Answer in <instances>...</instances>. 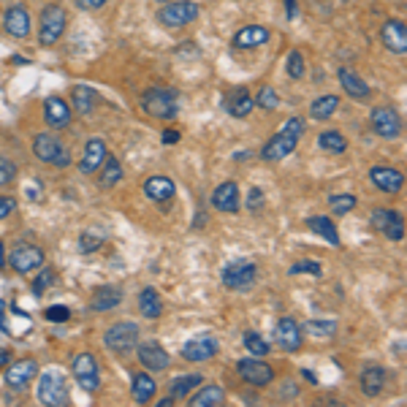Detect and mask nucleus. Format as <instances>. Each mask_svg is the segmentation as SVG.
Segmentation results:
<instances>
[{"label":"nucleus","instance_id":"obj_1","mask_svg":"<svg viewBox=\"0 0 407 407\" xmlns=\"http://www.w3.org/2000/svg\"><path fill=\"white\" fill-rule=\"evenodd\" d=\"M141 109L152 120H174L180 112V95L168 87H150L141 95Z\"/></svg>","mask_w":407,"mask_h":407},{"label":"nucleus","instance_id":"obj_2","mask_svg":"<svg viewBox=\"0 0 407 407\" xmlns=\"http://www.w3.org/2000/svg\"><path fill=\"white\" fill-rule=\"evenodd\" d=\"M38 402L49 407H65L71 402V391H68V383L65 375L58 369H46L41 380H38Z\"/></svg>","mask_w":407,"mask_h":407},{"label":"nucleus","instance_id":"obj_3","mask_svg":"<svg viewBox=\"0 0 407 407\" xmlns=\"http://www.w3.org/2000/svg\"><path fill=\"white\" fill-rule=\"evenodd\" d=\"M33 152H36V158L44 161V163H52V166H58V168L71 166V155L65 152L60 139L52 134L36 136V139H33Z\"/></svg>","mask_w":407,"mask_h":407},{"label":"nucleus","instance_id":"obj_4","mask_svg":"<svg viewBox=\"0 0 407 407\" xmlns=\"http://www.w3.org/2000/svg\"><path fill=\"white\" fill-rule=\"evenodd\" d=\"M201 14V6L193 0H177V3H168L158 11V22L163 28H185L190 22H196Z\"/></svg>","mask_w":407,"mask_h":407},{"label":"nucleus","instance_id":"obj_5","mask_svg":"<svg viewBox=\"0 0 407 407\" xmlns=\"http://www.w3.org/2000/svg\"><path fill=\"white\" fill-rule=\"evenodd\" d=\"M104 345L112 350V353H131L136 345H139V326L136 323H114L112 329H106L104 334Z\"/></svg>","mask_w":407,"mask_h":407},{"label":"nucleus","instance_id":"obj_6","mask_svg":"<svg viewBox=\"0 0 407 407\" xmlns=\"http://www.w3.org/2000/svg\"><path fill=\"white\" fill-rule=\"evenodd\" d=\"M258 277V266L256 264H250V261H231L223 266L220 271V280H223V286L231 288V291H244V288H250L256 283Z\"/></svg>","mask_w":407,"mask_h":407},{"label":"nucleus","instance_id":"obj_7","mask_svg":"<svg viewBox=\"0 0 407 407\" xmlns=\"http://www.w3.org/2000/svg\"><path fill=\"white\" fill-rule=\"evenodd\" d=\"M74 380L85 389V391H98L101 389V369H98V359L92 353H79L74 359Z\"/></svg>","mask_w":407,"mask_h":407},{"label":"nucleus","instance_id":"obj_8","mask_svg":"<svg viewBox=\"0 0 407 407\" xmlns=\"http://www.w3.org/2000/svg\"><path fill=\"white\" fill-rule=\"evenodd\" d=\"M63 33H65V11L58 3H52V6H46L44 14H41V44H58Z\"/></svg>","mask_w":407,"mask_h":407},{"label":"nucleus","instance_id":"obj_9","mask_svg":"<svg viewBox=\"0 0 407 407\" xmlns=\"http://www.w3.org/2000/svg\"><path fill=\"white\" fill-rule=\"evenodd\" d=\"M372 226H375V231H380L383 237H389L391 242H399L405 237V220H402V215H396V212L389 210V207L372 210Z\"/></svg>","mask_w":407,"mask_h":407},{"label":"nucleus","instance_id":"obj_10","mask_svg":"<svg viewBox=\"0 0 407 407\" xmlns=\"http://www.w3.org/2000/svg\"><path fill=\"white\" fill-rule=\"evenodd\" d=\"M9 264L19 274H31L33 269H38L44 264V250L36 247V244H16L14 250L9 253Z\"/></svg>","mask_w":407,"mask_h":407},{"label":"nucleus","instance_id":"obj_11","mask_svg":"<svg viewBox=\"0 0 407 407\" xmlns=\"http://www.w3.org/2000/svg\"><path fill=\"white\" fill-rule=\"evenodd\" d=\"M369 125L383 139H396V136L402 134V117L394 112L391 106H377L375 112L369 114Z\"/></svg>","mask_w":407,"mask_h":407},{"label":"nucleus","instance_id":"obj_12","mask_svg":"<svg viewBox=\"0 0 407 407\" xmlns=\"http://www.w3.org/2000/svg\"><path fill=\"white\" fill-rule=\"evenodd\" d=\"M217 340L210 337V334H204V337H193V340H188L185 345H182V359H188V362H210L212 356H217Z\"/></svg>","mask_w":407,"mask_h":407},{"label":"nucleus","instance_id":"obj_13","mask_svg":"<svg viewBox=\"0 0 407 407\" xmlns=\"http://www.w3.org/2000/svg\"><path fill=\"white\" fill-rule=\"evenodd\" d=\"M237 372L244 377V383H253L258 389L269 386L271 380H274V369L266 362H256V359H242L237 364Z\"/></svg>","mask_w":407,"mask_h":407},{"label":"nucleus","instance_id":"obj_14","mask_svg":"<svg viewBox=\"0 0 407 407\" xmlns=\"http://www.w3.org/2000/svg\"><path fill=\"white\" fill-rule=\"evenodd\" d=\"M296 141H299V136L288 134V131H280L277 136H271L269 141L264 144V150H261V158L264 161H283V158H288L291 152L296 150Z\"/></svg>","mask_w":407,"mask_h":407},{"label":"nucleus","instance_id":"obj_15","mask_svg":"<svg viewBox=\"0 0 407 407\" xmlns=\"http://www.w3.org/2000/svg\"><path fill=\"white\" fill-rule=\"evenodd\" d=\"M36 375H38V364L33 359H22V362H14L6 369V386L14 389V391H22V389H28V383Z\"/></svg>","mask_w":407,"mask_h":407},{"label":"nucleus","instance_id":"obj_16","mask_svg":"<svg viewBox=\"0 0 407 407\" xmlns=\"http://www.w3.org/2000/svg\"><path fill=\"white\" fill-rule=\"evenodd\" d=\"M380 38H383L386 49L394 52V55H405L407 52V28L402 19H389L380 31Z\"/></svg>","mask_w":407,"mask_h":407},{"label":"nucleus","instance_id":"obj_17","mask_svg":"<svg viewBox=\"0 0 407 407\" xmlns=\"http://www.w3.org/2000/svg\"><path fill=\"white\" fill-rule=\"evenodd\" d=\"M274 340H277V345L288 350V353H293V350H299L302 347V329H299V323L293 320V318H280V323H277V329H274Z\"/></svg>","mask_w":407,"mask_h":407},{"label":"nucleus","instance_id":"obj_18","mask_svg":"<svg viewBox=\"0 0 407 407\" xmlns=\"http://www.w3.org/2000/svg\"><path fill=\"white\" fill-rule=\"evenodd\" d=\"M3 25H6V33L14 36V38H28L31 36V14L25 6H11L6 9L3 14Z\"/></svg>","mask_w":407,"mask_h":407},{"label":"nucleus","instance_id":"obj_19","mask_svg":"<svg viewBox=\"0 0 407 407\" xmlns=\"http://www.w3.org/2000/svg\"><path fill=\"white\" fill-rule=\"evenodd\" d=\"M212 207L220 212H228V215L239 212V188H237V182L217 185L215 193H212Z\"/></svg>","mask_w":407,"mask_h":407},{"label":"nucleus","instance_id":"obj_20","mask_svg":"<svg viewBox=\"0 0 407 407\" xmlns=\"http://www.w3.org/2000/svg\"><path fill=\"white\" fill-rule=\"evenodd\" d=\"M369 180L375 182V188H380L383 193H399L405 185V174L389 166H375L369 171Z\"/></svg>","mask_w":407,"mask_h":407},{"label":"nucleus","instance_id":"obj_21","mask_svg":"<svg viewBox=\"0 0 407 407\" xmlns=\"http://www.w3.org/2000/svg\"><path fill=\"white\" fill-rule=\"evenodd\" d=\"M139 362L144 364L147 369H152V372H163V369H168L171 359H168V353L158 342H141L139 345Z\"/></svg>","mask_w":407,"mask_h":407},{"label":"nucleus","instance_id":"obj_22","mask_svg":"<svg viewBox=\"0 0 407 407\" xmlns=\"http://www.w3.org/2000/svg\"><path fill=\"white\" fill-rule=\"evenodd\" d=\"M223 106H226V112L231 117H247L253 109H256V101H253V95L247 92V87H237V90H231L223 98Z\"/></svg>","mask_w":407,"mask_h":407},{"label":"nucleus","instance_id":"obj_23","mask_svg":"<svg viewBox=\"0 0 407 407\" xmlns=\"http://www.w3.org/2000/svg\"><path fill=\"white\" fill-rule=\"evenodd\" d=\"M44 120L49 122V128L60 131V128H65V125L71 122V106L65 104L63 98H58V95L46 98L44 101Z\"/></svg>","mask_w":407,"mask_h":407},{"label":"nucleus","instance_id":"obj_24","mask_svg":"<svg viewBox=\"0 0 407 407\" xmlns=\"http://www.w3.org/2000/svg\"><path fill=\"white\" fill-rule=\"evenodd\" d=\"M106 161V141L104 139H90L87 141V147H85V155H82V163H79V168H82V174H92V171H98L101 168V163Z\"/></svg>","mask_w":407,"mask_h":407},{"label":"nucleus","instance_id":"obj_25","mask_svg":"<svg viewBox=\"0 0 407 407\" xmlns=\"http://www.w3.org/2000/svg\"><path fill=\"white\" fill-rule=\"evenodd\" d=\"M174 193H177V185L168 177H150L144 182V196L155 201V204H163L168 198H174Z\"/></svg>","mask_w":407,"mask_h":407},{"label":"nucleus","instance_id":"obj_26","mask_svg":"<svg viewBox=\"0 0 407 407\" xmlns=\"http://www.w3.org/2000/svg\"><path fill=\"white\" fill-rule=\"evenodd\" d=\"M271 33L266 28H261V25H247V28H242L237 31L234 36V46L237 49H256V46H264L269 41Z\"/></svg>","mask_w":407,"mask_h":407},{"label":"nucleus","instance_id":"obj_27","mask_svg":"<svg viewBox=\"0 0 407 407\" xmlns=\"http://www.w3.org/2000/svg\"><path fill=\"white\" fill-rule=\"evenodd\" d=\"M340 85H342V90L353 98V101H364V98H369V85L364 82L362 76L356 74V71H350V68H340Z\"/></svg>","mask_w":407,"mask_h":407},{"label":"nucleus","instance_id":"obj_28","mask_svg":"<svg viewBox=\"0 0 407 407\" xmlns=\"http://www.w3.org/2000/svg\"><path fill=\"white\" fill-rule=\"evenodd\" d=\"M122 302V291L114 286H101L90 299V310L95 313H106V310H114Z\"/></svg>","mask_w":407,"mask_h":407},{"label":"nucleus","instance_id":"obj_29","mask_svg":"<svg viewBox=\"0 0 407 407\" xmlns=\"http://www.w3.org/2000/svg\"><path fill=\"white\" fill-rule=\"evenodd\" d=\"M386 369L383 367H367L362 372V377H359V383H362V391L364 396H377V394L383 391V386H386Z\"/></svg>","mask_w":407,"mask_h":407},{"label":"nucleus","instance_id":"obj_30","mask_svg":"<svg viewBox=\"0 0 407 407\" xmlns=\"http://www.w3.org/2000/svg\"><path fill=\"white\" fill-rule=\"evenodd\" d=\"M71 101H74V109L79 114H90L95 104H98V92L87 87V85H76L71 90Z\"/></svg>","mask_w":407,"mask_h":407},{"label":"nucleus","instance_id":"obj_31","mask_svg":"<svg viewBox=\"0 0 407 407\" xmlns=\"http://www.w3.org/2000/svg\"><path fill=\"white\" fill-rule=\"evenodd\" d=\"M139 310L141 315L150 318V320H158L161 313H163V304H161V293L155 288H144L141 296H139Z\"/></svg>","mask_w":407,"mask_h":407},{"label":"nucleus","instance_id":"obj_32","mask_svg":"<svg viewBox=\"0 0 407 407\" xmlns=\"http://www.w3.org/2000/svg\"><path fill=\"white\" fill-rule=\"evenodd\" d=\"M307 228L310 231H315L318 237H323V239L329 242V244H340V234H337V226H334L329 217H323V215H315V217H307Z\"/></svg>","mask_w":407,"mask_h":407},{"label":"nucleus","instance_id":"obj_33","mask_svg":"<svg viewBox=\"0 0 407 407\" xmlns=\"http://www.w3.org/2000/svg\"><path fill=\"white\" fill-rule=\"evenodd\" d=\"M223 402H226V391H223L220 386H215V383H212V386H204V389L190 399L193 407H217V405H223Z\"/></svg>","mask_w":407,"mask_h":407},{"label":"nucleus","instance_id":"obj_34","mask_svg":"<svg viewBox=\"0 0 407 407\" xmlns=\"http://www.w3.org/2000/svg\"><path fill=\"white\" fill-rule=\"evenodd\" d=\"M98 171H101V177H98V185H101L104 190L114 188V185L122 180V166H120V161H117V158H106Z\"/></svg>","mask_w":407,"mask_h":407},{"label":"nucleus","instance_id":"obj_35","mask_svg":"<svg viewBox=\"0 0 407 407\" xmlns=\"http://www.w3.org/2000/svg\"><path fill=\"white\" fill-rule=\"evenodd\" d=\"M337 109H340V98L337 95H320L310 106V117L313 120H329Z\"/></svg>","mask_w":407,"mask_h":407},{"label":"nucleus","instance_id":"obj_36","mask_svg":"<svg viewBox=\"0 0 407 407\" xmlns=\"http://www.w3.org/2000/svg\"><path fill=\"white\" fill-rule=\"evenodd\" d=\"M131 391H134V399L139 405H147L155 396V380L147 372H139V375H134V389Z\"/></svg>","mask_w":407,"mask_h":407},{"label":"nucleus","instance_id":"obj_37","mask_svg":"<svg viewBox=\"0 0 407 407\" xmlns=\"http://www.w3.org/2000/svg\"><path fill=\"white\" fill-rule=\"evenodd\" d=\"M304 334H310V337H315V340H329L334 332H337V323H334L332 318H315V320H307L304 326H299Z\"/></svg>","mask_w":407,"mask_h":407},{"label":"nucleus","instance_id":"obj_38","mask_svg":"<svg viewBox=\"0 0 407 407\" xmlns=\"http://www.w3.org/2000/svg\"><path fill=\"white\" fill-rule=\"evenodd\" d=\"M318 144L323 152H334V155H342L347 150V139L340 131H323L318 136Z\"/></svg>","mask_w":407,"mask_h":407},{"label":"nucleus","instance_id":"obj_39","mask_svg":"<svg viewBox=\"0 0 407 407\" xmlns=\"http://www.w3.org/2000/svg\"><path fill=\"white\" fill-rule=\"evenodd\" d=\"M204 383V377L201 375H180V377H174L171 380V386H168V391H171V396L177 399V396H188V394L193 391V389H198Z\"/></svg>","mask_w":407,"mask_h":407},{"label":"nucleus","instance_id":"obj_40","mask_svg":"<svg viewBox=\"0 0 407 407\" xmlns=\"http://www.w3.org/2000/svg\"><path fill=\"white\" fill-rule=\"evenodd\" d=\"M242 342H244V347L253 353V356H266L271 350V345L261 337L258 332H244V337H242Z\"/></svg>","mask_w":407,"mask_h":407},{"label":"nucleus","instance_id":"obj_41","mask_svg":"<svg viewBox=\"0 0 407 407\" xmlns=\"http://www.w3.org/2000/svg\"><path fill=\"white\" fill-rule=\"evenodd\" d=\"M253 101H256V106H261V109L274 112V109L280 106V95H277V90H274V87H261V92H258Z\"/></svg>","mask_w":407,"mask_h":407},{"label":"nucleus","instance_id":"obj_42","mask_svg":"<svg viewBox=\"0 0 407 407\" xmlns=\"http://www.w3.org/2000/svg\"><path fill=\"white\" fill-rule=\"evenodd\" d=\"M329 207H332L337 215H347L350 210H356V196H350V193H334L329 198Z\"/></svg>","mask_w":407,"mask_h":407},{"label":"nucleus","instance_id":"obj_43","mask_svg":"<svg viewBox=\"0 0 407 407\" xmlns=\"http://www.w3.org/2000/svg\"><path fill=\"white\" fill-rule=\"evenodd\" d=\"M101 244H104V234H98V231H82V237H79V250L82 253H95Z\"/></svg>","mask_w":407,"mask_h":407},{"label":"nucleus","instance_id":"obj_44","mask_svg":"<svg viewBox=\"0 0 407 407\" xmlns=\"http://www.w3.org/2000/svg\"><path fill=\"white\" fill-rule=\"evenodd\" d=\"M286 71H288L291 79H302L304 76V58H302V52H299V49H293V52L288 55Z\"/></svg>","mask_w":407,"mask_h":407},{"label":"nucleus","instance_id":"obj_45","mask_svg":"<svg viewBox=\"0 0 407 407\" xmlns=\"http://www.w3.org/2000/svg\"><path fill=\"white\" fill-rule=\"evenodd\" d=\"M288 274H313V277H320L323 274V266L318 264V261H299V264H293Z\"/></svg>","mask_w":407,"mask_h":407},{"label":"nucleus","instance_id":"obj_46","mask_svg":"<svg viewBox=\"0 0 407 407\" xmlns=\"http://www.w3.org/2000/svg\"><path fill=\"white\" fill-rule=\"evenodd\" d=\"M52 286H55V271L44 269L38 277H36V283H33V293H36V296H41L46 288H52Z\"/></svg>","mask_w":407,"mask_h":407},{"label":"nucleus","instance_id":"obj_47","mask_svg":"<svg viewBox=\"0 0 407 407\" xmlns=\"http://www.w3.org/2000/svg\"><path fill=\"white\" fill-rule=\"evenodd\" d=\"M44 315L46 320H52V323H65V320L71 318V310H68L65 304H55V307H46Z\"/></svg>","mask_w":407,"mask_h":407},{"label":"nucleus","instance_id":"obj_48","mask_svg":"<svg viewBox=\"0 0 407 407\" xmlns=\"http://www.w3.org/2000/svg\"><path fill=\"white\" fill-rule=\"evenodd\" d=\"M14 177H16V166L9 158H0V188L9 185V182H14Z\"/></svg>","mask_w":407,"mask_h":407},{"label":"nucleus","instance_id":"obj_49","mask_svg":"<svg viewBox=\"0 0 407 407\" xmlns=\"http://www.w3.org/2000/svg\"><path fill=\"white\" fill-rule=\"evenodd\" d=\"M261 207H264V193H261V188H250V193H247V210L258 212Z\"/></svg>","mask_w":407,"mask_h":407},{"label":"nucleus","instance_id":"obj_50","mask_svg":"<svg viewBox=\"0 0 407 407\" xmlns=\"http://www.w3.org/2000/svg\"><path fill=\"white\" fill-rule=\"evenodd\" d=\"M283 131H288V134H293V136H302L304 134V120L302 117H291V120L283 125Z\"/></svg>","mask_w":407,"mask_h":407},{"label":"nucleus","instance_id":"obj_51","mask_svg":"<svg viewBox=\"0 0 407 407\" xmlns=\"http://www.w3.org/2000/svg\"><path fill=\"white\" fill-rule=\"evenodd\" d=\"M177 55L193 60V58H201V49H198L196 44H182V46H177Z\"/></svg>","mask_w":407,"mask_h":407},{"label":"nucleus","instance_id":"obj_52","mask_svg":"<svg viewBox=\"0 0 407 407\" xmlns=\"http://www.w3.org/2000/svg\"><path fill=\"white\" fill-rule=\"evenodd\" d=\"M14 207H16V201L11 196H0V220L3 217H9L11 212H14Z\"/></svg>","mask_w":407,"mask_h":407},{"label":"nucleus","instance_id":"obj_53","mask_svg":"<svg viewBox=\"0 0 407 407\" xmlns=\"http://www.w3.org/2000/svg\"><path fill=\"white\" fill-rule=\"evenodd\" d=\"M76 6H79L82 11H98V9L106 6V0H76Z\"/></svg>","mask_w":407,"mask_h":407},{"label":"nucleus","instance_id":"obj_54","mask_svg":"<svg viewBox=\"0 0 407 407\" xmlns=\"http://www.w3.org/2000/svg\"><path fill=\"white\" fill-rule=\"evenodd\" d=\"M161 139H163V144H177V141H180V131H171V128H168V131H163Z\"/></svg>","mask_w":407,"mask_h":407},{"label":"nucleus","instance_id":"obj_55","mask_svg":"<svg viewBox=\"0 0 407 407\" xmlns=\"http://www.w3.org/2000/svg\"><path fill=\"white\" fill-rule=\"evenodd\" d=\"M286 3V16L288 19H293V16L299 14V6H296V0H283Z\"/></svg>","mask_w":407,"mask_h":407},{"label":"nucleus","instance_id":"obj_56","mask_svg":"<svg viewBox=\"0 0 407 407\" xmlns=\"http://www.w3.org/2000/svg\"><path fill=\"white\" fill-rule=\"evenodd\" d=\"M302 375L307 377V380H310V383H313V386H318V377H315V372H310V369H304Z\"/></svg>","mask_w":407,"mask_h":407},{"label":"nucleus","instance_id":"obj_57","mask_svg":"<svg viewBox=\"0 0 407 407\" xmlns=\"http://www.w3.org/2000/svg\"><path fill=\"white\" fill-rule=\"evenodd\" d=\"M6 362H9V353L0 347V367H6Z\"/></svg>","mask_w":407,"mask_h":407},{"label":"nucleus","instance_id":"obj_58","mask_svg":"<svg viewBox=\"0 0 407 407\" xmlns=\"http://www.w3.org/2000/svg\"><path fill=\"white\" fill-rule=\"evenodd\" d=\"M158 405H161V407H171V405H174V396H168V399H161Z\"/></svg>","mask_w":407,"mask_h":407},{"label":"nucleus","instance_id":"obj_59","mask_svg":"<svg viewBox=\"0 0 407 407\" xmlns=\"http://www.w3.org/2000/svg\"><path fill=\"white\" fill-rule=\"evenodd\" d=\"M3 253H6V250H3V242H0V266L6 264V256H3Z\"/></svg>","mask_w":407,"mask_h":407},{"label":"nucleus","instance_id":"obj_60","mask_svg":"<svg viewBox=\"0 0 407 407\" xmlns=\"http://www.w3.org/2000/svg\"><path fill=\"white\" fill-rule=\"evenodd\" d=\"M3 313H6V302H0V315H3Z\"/></svg>","mask_w":407,"mask_h":407},{"label":"nucleus","instance_id":"obj_61","mask_svg":"<svg viewBox=\"0 0 407 407\" xmlns=\"http://www.w3.org/2000/svg\"><path fill=\"white\" fill-rule=\"evenodd\" d=\"M158 3H166V0H158Z\"/></svg>","mask_w":407,"mask_h":407}]
</instances>
